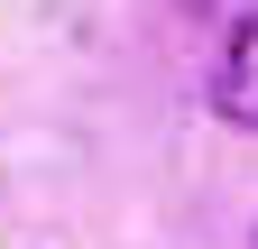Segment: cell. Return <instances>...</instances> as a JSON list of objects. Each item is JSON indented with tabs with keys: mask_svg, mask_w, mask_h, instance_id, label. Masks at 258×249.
Returning <instances> with one entry per match:
<instances>
[{
	"mask_svg": "<svg viewBox=\"0 0 258 249\" xmlns=\"http://www.w3.org/2000/svg\"><path fill=\"white\" fill-rule=\"evenodd\" d=\"M175 10H194V19H249L258 0H175Z\"/></svg>",
	"mask_w": 258,
	"mask_h": 249,
	"instance_id": "cell-2",
	"label": "cell"
},
{
	"mask_svg": "<svg viewBox=\"0 0 258 249\" xmlns=\"http://www.w3.org/2000/svg\"><path fill=\"white\" fill-rule=\"evenodd\" d=\"M249 249H258V231H249Z\"/></svg>",
	"mask_w": 258,
	"mask_h": 249,
	"instance_id": "cell-3",
	"label": "cell"
},
{
	"mask_svg": "<svg viewBox=\"0 0 258 249\" xmlns=\"http://www.w3.org/2000/svg\"><path fill=\"white\" fill-rule=\"evenodd\" d=\"M212 111L231 130H258V10L231 19V46H221V74H212Z\"/></svg>",
	"mask_w": 258,
	"mask_h": 249,
	"instance_id": "cell-1",
	"label": "cell"
}]
</instances>
